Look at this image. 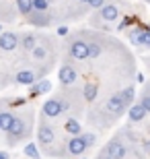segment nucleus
Returning <instances> with one entry per match:
<instances>
[{
  "mask_svg": "<svg viewBox=\"0 0 150 159\" xmlns=\"http://www.w3.org/2000/svg\"><path fill=\"white\" fill-rule=\"evenodd\" d=\"M25 155L31 159H39V151H37V145H27L25 147Z\"/></svg>",
  "mask_w": 150,
  "mask_h": 159,
  "instance_id": "obj_23",
  "label": "nucleus"
},
{
  "mask_svg": "<svg viewBox=\"0 0 150 159\" xmlns=\"http://www.w3.org/2000/svg\"><path fill=\"white\" fill-rule=\"evenodd\" d=\"M99 17H103L105 21H115L119 17V8L115 4H103L99 8Z\"/></svg>",
  "mask_w": 150,
  "mask_h": 159,
  "instance_id": "obj_11",
  "label": "nucleus"
},
{
  "mask_svg": "<svg viewBox=\"0 0 150 159\" xmlns=\"http://www.w3.org/2000/svg\"><path fill=\"white\" fill-rule=\"evenodd\" d=\"M66 130H68L72 136H80V132H82L80 124H78L76 118H68V120H66Z\"/></svg>",
  "mask_w": 150,
  "mask_h": 159,
  "instance_id": "obj_15",
  "label": "nucleus"
},
{
  "mask_svg": "<svg viewBox=\"0 0 150 159\" xmlns=\"http://www.w3.org/2000/svg\"><path fill=\"white\" fill-rule=\"evenodd\" d=\"M148 35H150L148 27H134V29L130 31V41L136 43V46H144L146 39H148Z\"/></svg>",
  "mask_w": 150,
  "mask_h": 159,
  "instance_id": "obj_7",
  "label": "nucleus"
},
{
  "mask_svg": "<svg viewBox=\"0 0 150 159\" xmlns=\"http://www.w3.org/2000/svg\"><path fill=\"white\" fill-rule=\"evenodd\" d=\"M15 83H19V85H33L35 72L33 70H19L17 77H15Z\"/></svg>",
  "mask_w": 150,
  "mask_h": 159,
  "instance_id": "obj_12",
  "label": "nucleus"
},
{
  "mask_svg": "<svg viewBox=\"0 0 150 159\" xmlns=\"http://www.w3.org/2000/svg\"><path fill=\"white\" fill-rule=\"evenodd\" d=\"M19 43L17 33H0V50L4 52H12Z\"/></svg>",
  "mask_w": 150,
  "mask_h": 159,
  "instance_id": "obj_10",
  "label": "nucleus"
},
{
  "mask_svg": "<svg viewBox=\"0 0 150 159\" xmlns=\"http://www.w3.org/2000/svg\"><path fill=\"white\" fill-rule=\"evenodd\" d=\"M68 50H70V56L76 58V60H87L88 58V43L84 39H72Z\"/></svg>",
  "mask_w": 150,
  "mask_h": 159,
  "instance_id": "obj_4",
  "label": "nucleus"
},
{
  "mask_svg": "<svg viewBox=\"0 0 150 159\" xmlns=\"http://www.w3.org/2000/svg\"><path fill=\"white\" fill-rule=\"evenodd\" d=\"M23 50H27V52H33V48H35V43H37V37L33 35V33H29V35H25L23 37Z\"/></svg>",
  "mask_w": 150,
  "mask_h": 159,
  "instance_id": "obj_17",
  "label": "nucleus"
},
{
  "mask_svg": "<svg viewBox=\"0 0 150 159\" xmlns=\"http://www.w3.org/2000/svg\"><path fill=\"white\" fill-rule=\"evenodd\" d=\"M80 141L84 143V147L91 149L92 145H95V141H97V136L92 134V132H80Z\"/></svg>",
  "mask_w": 150,
  "mask_h": 159,
  "instance_id": "obj_20",
  "label": "nucleus"
},
{
  "mask_svg": "<svg viewBox=\"0 0 150 159\" xmlns=\"http://www.w3.org/2000/svg\"><path fill=\"white\" fill-rule=\"evenodd\" d=\"M37 139H39L41 147H49V145L54 143V139H56V130H54V126H49L43 118H41L39 128H37Z\"/></svg>",
  "mask_w": 150,
  "mask_h": 159,
  "instance_id": "obj_3",
  "label": "nucleus"
},
{
  "mask_svg": "<svg viewBox=\"0 0 150 159\" xmlns=\"http://www.w3.org/2000/svg\"><path fill=\"white\" fill-rule=\"evenodd\" d=\"M140 106L144 107V112H146V114L150 112V91H146V93L142 95V99H140Z\"/></svg>",
  "mask_w": 150,
  "mask_h": 159,
  "instance_id": "obj_24",
  "label": "nucleus"
},
{
  "mask_svg": "<svg viewBox=\"0 0 150 159\" xmlns=\"http://www.w3.org/2000/svg\"><path fill=\"white\" fill-rule=\"evenodd\" d=\"M52 89V83L49 81H41L39 85H33V93H45Z\"/></svg>",
  "mask_w": 150,
  "mask_h": 159,
  "instance_id": "obj_22",
  "label": "nucleus"
},
{
  "mask_svg": "<svg viewBox=\"0 0 150 159\" xmlns=\"http://www.w3.org/2000/svg\"><path fill=\"white\" fill-rule=\"evenodd\" d=\"M101 153L107 155L109 159H123L127 155V147L119 141V139H113V141H109L107 145H105V149L101 151Z\"/></svg>",
  "mask_w": 150,
  "mask_h": 159,
  "instance_id": "obj_2",
  "label": "nucleus"
},
{
  "mask_svg": "<svg viewBox=\"0 0 150 159\" xmlns=\"http://www.w3.org/2000/svg\"><path fill=\"white\" fill-rule=\"evenodd\" d=\"M97 91H99V87L95 85V83H87V85H84V89H82V95H84V99H87V101H95Z\"/></svg>",
  "mask_w": 150,
  "mask_h": 159,
  "instance_id": "obj_14",
  "label": "nucleus"
},
{
  "mask_svg": "<svg viewBox=\"0 0 150 159\" xmlns=\"http://www.w3.org/2000/svg\"><path fill=\"white\" fill-rule=\"evenodd\" d=\"M148 2H150V0H148Z\"/></svg>",
  "mask_w": 150,
  "mask_h": 159,
  "instance_id": "obj_32",
  "label": "nucleus"
},
{
  "mask_svg": "<svg viewBox=\"0 0 150 159\" xmlns=\"http://www.w3.org/2000/svg\"><path fill=\"white\" fill-rule=\"evenodd\" d=\"M144 149H146V153H150V141H144Z\"/></svg>",
  "mask_w": 150,
  "mask_h": 159,
  "instance_id": "obj_27",
  "label": "nucleus"
},
{
  "mask_svg": "<svg viewBox=\"0 0 150 159\" xmlns=\"http://www.w3.org/2000/svg\"><path fill=\"white\" fill-rule=\"evenodd\" d=\"M97 159H109V157H107V155H103V153H99V157Z\"/></svg>",
  "mask_w": 150,
  "mask_h": 159,
  "instance_id": "obj_29",
  "label": "nucleus"
},
{
  "mask_svg": "<svg viewBox=\"0 0 150 159\" xmlns=\"http://www.w3.org/2000/svg\"><path fill=\"white\" fill-rule=\"evenodd\" d=\"M12 118H15V114L12 112H0V130H8V126H11Z\"/></svg>",
  "mask_w": 150,
  "mask_h": 159,
  "instance_id": "obj_16",
  "label": "nucleus"
},
{
  "mask_svg": "<svg viewBox=\"0 0 150 159\" xmlns=\"http://www.w3.org/2000/svg\"><path fill=\"white\" fill-rule=\"evenodd\" d=\"M0 33H2V27H0Z\"/></svg>",
  "mask_w": 150,
  "mask_h": 159,
  "instance_id": "obj_30",
  "label": "nucleus"
},
{
  "mask_svg": "<svg viewBox=\"0 0 150 159\" xmlns=\"http://www.w3.org/2000/svg\"><path fill=\"white\" fill-rule=\"evenodd\" d=\"M66 151H68V155H72V157H78V155H82L87 151V147H84V143L80 141V136H72L68 141V145H66Z\"/></svg>",
  "mask_w": 150,
  "mask_h": 159,
  "instance_id": "obj_9",
  "label": "nucleus"
},
{
  "mask_svg": "<svg viewBox=\"0 0 150 159\" xmlns=\"http://www.w3.org/2000/svg\"><path fill=\"white\" fill-rule=\"evenodd\" d=\"M80 2H87V0H80Z\"/></svg>",
  "mask_w": 150,
  "mask_h": 159,
  "instance_id": "obj_31",
  "label": "nucleus"
},
{
  "mask_svg": "<svg viewBox=\"0 0 150 159\" xmlns=\"http://www.w3.org/2000/svg\"><path fill=\"white\" fill-rule=\"evenodd\" d=\"M41 112H43L45 118H56V116H60V114L64 112L60 97H52V99H47L45 103H43V107H41Z\"/></svg>",
  "mask_w": 150,
  "mask_h": 159,
  "instance_id": "obj_5",
  "label": "nucleus"
},
{
  "mask_svg": "<svg viewBox=\"0 0 150 159\" xmlns=\"http://www.w3.org/2000/svg\"><path fill=\"white\" fill-rule=\"evenodd\" d=\"M8 143L11 145H15V143H19L21 139H27L31 132V112H27L25 116H15L11 122V126H8Z\"/></svg>",
  "mask_w": 150,
  "mask_h": 159,
  "instance_id": "obj_1",
  "label": "nucleus"
},
{
  "mask_svg": "<svg viewBox=\"0 0 150 159\" xmlns=\"http://www.w3.org/2000/svg\"><path fill=\"white\" fill-rule=\"evenodd\" d=\"M144 116H146V112L140 103L130 107V120H132V122H140V120H144Z\"/></svg>",
  "mask_w": 150,
  "mask_h": 159,
  "instance_id": "obj_13",
  "label": "nucleus"
},
{
  "mask_svg": "<svg viewBox=\"0 0 150 159\" xmlns=\"http://www.w3.org/2000/svg\"><path fill=\"white\" fill-rule=\"evenodd\" d=\"M76 77H78V75H76V68L70 66V64H64L58 72V79H60L62 85H72V83H76Z\"/></svg>",
  "mask_w": 150,
  "mask_h": 159,
  "instance_id": "obj_6",
  "label": "nucleus"
},
{
  "mask_svg": "<svg viewBox=\"0 0 150 159\" xmlns=\"http://www.w3.org/2000/svg\"><path fill=\"white\" fill-rule=\"evenodd\" d=\"M31 6H33L35 12H45L47 11V0H31Z\"/></svg>",
  "mask_w": 150,
  "mask_h": 159,
  "instance_id": "obj_21",
  "label": "nucleus"
},
{
  "mask_svg": "<svg viewBox=\"0 0 150 159\" xmlns=\"http://www.w3.org/2000/svg\"><path fill=\"white\" fill-rule=\"evenodd\" d=\"M17 8H19L21 15H31V12H33L31 0H17Z\"/></svg>",
  "mask_w": 150,
  "mask_h": 159,
  "instance_id": "obj_18",
  "label": "nucleus"
},
{
  "mask_svg": "<svg viewBox=\"0 0 150 159\" xmlns=\"http://www.w3.org/2000/svg\"><path fill=\"white\" fill-rule=\"evenodd\" d=\"M103 2H105V0H87V4L91 6V8H101Z\"/></svg>",
  "mask_w": 150,
  "mask_h": 159,
  "instance_id": "obj_25",
  "label": "nucleus"
},
{
  "mask_svg": "<svg viewBox=\"0 0 150 159\" xmlns=\"http://www.w3.org/2000/svg\"><path fill=\"white\" fill-rule=\"evenodd\" d=\"M0 159H8V155H6V153H2V151H0Z\"/></svg>",
  "mask_w": 150,
  "mask_h": 159,
  "instance_id": "obj_28",
  "label": "nucleus"
},
{
  "mask_svg": "<svg viewBox=\"0 0 150 159\" xmlns=\"http://www.w3.org/2000/svg\"><path fill=\"white\" fill-rule=\"evenodd\" d=\"M119 97L123 99V103H126V106H132V101H134V87H126L119 93Z\"/></svg>",
  "mask_w": 150,
  "mask_h": 159,
  "instance_id": "obj_19",
  "label": "nucleus"
},
{
  "mask_svg": "<svg viewBox=\"0 0 150 159\" xmlns=\"http://www.w3.org/2000/svg\"><path fill=\"white\" fill-rule=\"evenodd\" d=\"M58 33H60V35H66V33H68V29H66V27H60Z\"/></svg>",
  "mask_w": 150,
  "mask_h": 159,
  "instance_id": "obj_26",
  "label": "nucleus"
},
{
  "mask_svg": "<svg viewBox=\"0 0 150 159\" xmlns=\"http://www.w3.org/2000/svg\"><path fill=\"white\" fill-rule=\"evenodd\" d=\"M126 103H123V99L119 97V93L111 95L109 99H107V110H109L111 114H115V116H121L123 114V110H126Z\"/></svg>",
  "mask_w": 150,
  "mask_h": 159,
  "instance_id": "obj_8",
  "label": "nucleus"
}]
</instances>
